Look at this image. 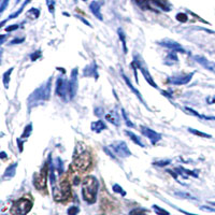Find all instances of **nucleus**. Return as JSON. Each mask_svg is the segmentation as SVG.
<instances>
[{
	"instance_id": "nucleus-53",
	"label": "nucleus",
	"mask_w": 215,
	"mask_h": 215,
	"mask_svg": "<svg viewBox=\"0 0 215 215\" xmlns=\"http://www.w3.org/2000/svg\"><path fill=\"white\" fill-rule=\"evenodd\" d=\"M6 38H7V36H0V43H2V42L6 40Z\"/></svg>"
},
{
	"instance_id": "nucleus-54",
	"label": "nucleus",
	"mask_w": 215,
	"mask_h": 215,
	"mask_svg": "<svg viewBox=\"0 0 215 215\" xmlns=\"http://www.w3.org/2000/svg\"><path fill=\"white\" fill-rule=\"evenodd\" d=\"M6 157H7L6 153H0V158H6Z\"/></svg>"
},
{
	"instance_id": "nucleus-34",
	"label": "nucleus",
	"mask_w": 215,
	"mask_h": 215,
	"mask_svg": "<svg viewBox=\"0 0 215 215\" xmlns=\"http://www.w3.org/2000/svg\"><path fill=\"white\" fill-rule=\"evenodd\" d=\"M129 215H148L146 214V210L145 209H134L129 212Z\"/></svg>"
},
{
	"instance_id": "nucleus-11",
	"label": "nucleus",
	"mask_w": 215,
	"mask_h": 215,
	"mask_svg": "<svg viewBox=\"0 0 215 215\" xmlns=\"http://www.w3.org/2000/svg\"><path fill=\"white\" fill-rule=\"evenodd\" d=\"M140 130H141V134L144 137L148 138L149 141L152 142V144H154V145L161 140V135L159 132L155 131V130L151 129V128L146 127V126H140Z\"/></svg>"
},
{
	"instance_id": "nucleus-46",
	"label": "nucleus",
	"mask_w": 215,
	"mask_h": 215,
	"mask_svg": "<svg viewBox=\"0 0 215 215\" xmlns=\"http://www.w3.org/2000/svg\"><path fill=\"white\" fill-rule=\"evenodd\" d=\"M25 39L22 38V39H14V40L11 41V44H18V43H22V42H24Z\"/></svg>"
},
{
	"instance_id": "nucleus-50",
	"label": "nucleus",
	"mask_w": 215,
	"mask_h": 215,
	"mask_svg": "<svg viewBox=\"0 0 215 215\" xmlns=\"http://www.w3.org/2000/svg\"><path fill=\"white\" fill-rule=\"evenodd\" d=\"M177 210H179L180 212H182L183 214H185V215H197V214H194V213H189V212H186V211H184V210H182V209H179V208H176Z\"/></svg>"
},
{
	"instance_id": "nucleus-26",
	"label": "nucleus",
	"mask_w": 215,
	"mask_h": 215,
	"mask_svg": "<svg viewBox=\"0 0 215 215\" xmlns=\"http://www.w3.org/2000/svg\"><path fill=\"white\" fill-rule=\"evenodd\" d=\"M188 131L190 134L195 135H198V137H201V138H207V139H211L212 135H208L205 132H202V131H199L197 129H194V128H188Z\"/></svg>"
},
{
	"instance_id": "nucleus-49",
	"label": "nucleus",
	"mask_w": 215,
	"mask_h": 215,
	"mask_svg": "<svg viewBox=\"0 0 215 215\" xmlns=\"http://www.w3.org/2000/svg\"><path fill=\"white\" fill-rule=\"evenodd\" d=\"M76 17H78V18H79V20H81V21H82V22H83V23H84V24H86V25H87V26L92 27V25H90V24H89V23H88V22H87V21H85V20H84V18H83V17H82V16H79V15H76Z\"/></svg>"
},
{
	"instance_id": "nucleus-16",
	"label": "nucleus",
	"mask_w": 215,
	"mask_h": 215,
	"mask_svg": "<svg viewBox=\"0 0 215 215\" xmlns=\"http://www.w3.org/2000/svg\"><path fill=\"white\" fill-rule=\"evenodd\" d=\"M121 78L124 79V81H125V83L127 84V86H128V87H129V89L131 90V92L134 93V94H135V96H137V97H138V99H139L140 101H141L142 103L144 104V106H145L146 108H148V106H146V103H145V101H144V100H143V98H142V95H141V93H140L139 90H138L137 88H135V86L132 85V84H131V82H130V80H129V79L127 78V76L125 75V73H123V72H121Z\"/></svg>"
},
{
	"instance_id": "nucleus-1",
	"label": "nucleus",
	"mask_w": 215,
	"mask_h": 215,
	"mask_svg": "<svg viewBox=\"0 0 215 215\" xmlns=\"http://www.w3.org/2000/svg\"><path fill=\"white\" fill-rule=\"evenodd\" d=\"M99 182L94 175H87L82 182V197L87 203L94 204L97 200Z\"/></svg>"
},
{
	"instance_id": "nucleus-3",
	"label": "nucleus",
	"mask_w": 215,
	"mask_h": 215,
	"mask_svg": "<svg viewBox=\"0 0 215 215\" xmlns=\"http://www.w3.org/2000/svg\"><path fill=\"white\" fill-rule=\"evenodd\" d=\"M71 197V186L67 180H62L59 184L53 186V198L55 201H67Z\"/></svg>"
},
{
	"instance_id": "nucleus-42",
	"label": "nucleus",
	"mask_w": 215,
	"mask_h": 215,
	"mask_svg": "<svg viewBox=\"0 0 215 215\" xmlns=\"http://www.w3.org/2000/svg\"><path fill=\"white\" fill-rule=\"evenodd\" d=\"M185 110H186V111H187V112H189V113H190V114H193V115L197 116V117H200V118L202 117V115H200V114L198 113L197 111H195V110H194V109H190V108H187V107H186V108H185Z\"/></svg>"
},
{
	"instance_id": "nucleus-9",
	"label": "nucleus",
	"mask_w": 215,
	"mask_h": 215,
	"mask_svg": "<svg viewBox=\"0 0 215 215\" xmlns=\"http://www.w3.org/2000/svg\"><path fill=\"white\" fill-rule=\"evenodd\" d=\"M110 149H112V152L121 158H126L131 156V152L128 149L126 142L124 141H116L114 143H112L110 145Z\"/></svg>"
},
{
	"instance_id": "nucleus-41",
	"label": "nucleus",
	"mask_w": 215,
	"mask_h": 215,
	"mask_svg": "<svg viewBox=\"0 0 215 215\" xmlns=\"http://www.w3.org/2000/svg\"><path fill=\"white\" fill-rule=\"evenodd\" d=\"M41 51H37V52H34V53H32L31 54V56H30V58H31V60L32 62H36L38 58H40L41 57Z\"/></svg>"
},
{
	"instance_id": "nucleus-36",
	"label": "nucleus",
	"mask_w": 215,
	"mask_h": 215,
	"mask_svg": "<svg viewBox=\"0 0 215 215\" xmlns=\"http://www.w3.org/2000/svg\"><path fill=\"white\" fill-rule=\"evenodd\" d=\"M176 20L181 23H186L188 20V16L185 13H177L176 14Z\"/></svg>"
},
{
	"instance_id": "nucleus-43",
	"label": "nucleus",
	"mask_w": 215,
	"mask_h": 215,
	"mask_svg": "<svg viewBox=\"0 0 215 215\" xmlns=\"http://www.w3.org/2000/svg\"><path fill=\"white\" fill-rule=\"evenodd\" d=\"M8 3H9V0H2L1 4H0V13H2L6 10V8L8 7Z\"/></svg>"
},
{
	"instance_id": "nucleus-27",
	"label": "nucleus",
	"mask_w": 215,
	"mask_h": 215,
	"mask_svg": "<svg viewBox=\"0 0 215 215\" xmlns=\"http://www.w3.org/2000/svg\"><path fill=\"white\" fill-rule=\"evenodd\" d=\"M30 1H31V0H26V1H25L24 3H23V6H22V7H21V8H20V10H18V11H16L15 13H13L12 15H10V16H9V18H8V20H11V18H15V17H17V16L20 15V14L23 12V10H24V8H25V7L27 6L28 3H29Z\"/></svg>"
},
{
	"instance_id": "nucleus-35",
	"label": "nucleus",
	"mask_w": 215,
	"mask_h": 215,
	"mask_svg": "<svg viewBox=\"0 0 215 215\" xmlns=\"http://www.w3.org/2000/svg\"><path fill=\"white\" fill-rule=\"evenodd\" d=\"M170 163H171V159H162L156 161V162H153V165L157 166V167H166V166L170 165Z\"/></svg>"
},
{
	"instance_id": "nucleus-32",
	"label": "nucleus",
	"mask_w": 215,
	"mask_h": 215,
	"mask_svg": "<svg viewBox=\"0 0 215 215\" xmlns=\"http://www.w3.org/2000/svg\"><path fill=\"white\" fill-rule=\"evenodd\" d=\"M16 166H17V163H14V165L10 166V167H9L8 169L6 170V172H4V175H6V176H13V175L15 174Z\"/></svg>"
},
{
	"instance_id": "nucleus-2",
	"label": "nucleus",
	"mask_w": 215,
	"mask_h": 215,
	"mask_svg": "<svg viewBox=\"0 0 215 215\" xmlns=\"http://www.w3.org/2000/svg\"><path fill=\"white\" fill-rule=\"evenodd\" d=\"M51 90H52V78H50L45 83H43L39 88H37L29 97V103L36 104L40 101L48 100L51 97Z\"/></svg>"
},
{
	"instance_id": "nucleus-21",
	"label": "nucleus",
	"mask_w": 215,
	"mask_h": 215,
	"mask_svg": "<svg viewBox=\"0 0 215 215\" xmlns=\"http://www.w3.org/2000/svg\"><path fill=\"white\" fill-rule=\"evenodd\" d=\"M125 134L128 135V137L131 139V141L132 142H135L137 145H139V146H141V148H144V143L143 142L141 141V139H140L139 137H138L137 135L134 134L132 131H130V130H125Z\"/></svg>"
},
{
	"instance_id": "nucleus-4",
	"label": "nucleus",
	"mask_w": 215,
	"mask_h": 215,
	"mask_svg": "<svg viewBox=\"0 0 215 215\" xmlns=\"http://www.w3.org/2000/svg\"><path fill=\"white\" fill-rule=\"evenodd\" d=\"M32 208V201L27 198H21L13 202L11 207V214L12 215H26Z\"/></svg>"
},
{
	"instance_id": "nucleus-6",
	"label": "nucleus",
	"mask_w": 215,
	"mask_h": 215,
	"mask_svg": "<svg viewBox=\"0 0 215 215\" xmlns=\"http://www.w3.org/2000/svg\"><path fill=\"white\" fill-rule=\"evenodd\" d=\"M74 167L81 172H84L89 168V166L92 165V157L90 154L87 151H83L82 153L79 154L76 157H74Z\"/></svg>"
},
{
	"instance_id": "nucleus-12",
	"label": "nucleus",
	"mask_w": 215,
	"mask_h": 215,
	"mask_svg": "<svg viewBox=\"0 0 215 215\" xmlns=\"http://www.w3.org/2000/svg\"><path fill=\"white\" fill-rule=\"evenodd\" d=\"M195 72L187 74H180V75H174L168 79V83L172 84V85H185V84L189 83L193 79Z\"/></svg>"
},
{
	"instance_id": "nucleus-19",
	"label": "nucleus",
	"mask_w": 215,
	"mask_h": 215,
	"mask_svg": "<svg viewBox=\"0 0 215 215\" xmlns=\"http://www.w3.org/2000/svg\"><path fill=\"white\" fill-rule=\"evenodd\" d=\"M90 128H92L93 131L97 132V134H99V132H101L102 130L107 129V125L104 124L103 121L99 120L97 121H93L92 123V126H90Z\"/></svg>"
},
{
	"instance_id": "nucleus-37",
	"label": "nucleus",
	"mask_w": 215,
	"mask_h": 215,
	"mask_svg": "<svg viewBox=\"0 0 215 215\" xmlns=\"http://www.w3.org/2000/svg\"><path fill=\"white\" fill-rule=\"evenodd\" d=\"M31 130H32V125H31V124H29V125H27L26 128H25L24 134L22 135V138H28V137H29L30 134H31Z\"/></svg>"
},
{
	"instance_id": "nucleus-18",
	"label": "nucleus",
	"mask_w": 215,
	"mask_h": 215,
	"mask_svg": "<svg viewBox=\"0 0 215 215\" xmlns=\"http://www.w3.org/2000/svg\"><path fill=\"white\" fill-rule=\"evenodd\" d=\"M106 120L110 123H112L113 125L115 126H120V123H121V120H120V115H118L117 111L114 110V111H111L106 115Z\"/></svg>"
},
{
	"instance_id": "nucleus-31",
	"label": "nucleus",
	"mask_w": 215,
	"mask_h": 215,
	"mask_svg": "<svg viewBox=\"0 0 215 215\" xmlns=\"http://www.w3.org/2000/svg\"><path fill=\"white\" fill-rule=\"evenodd\" d=\"M121 115H123L124 121H125L126 125H127L128 127L135 128V124L132 123V121L129 120V117H128V116H127V114H126V112H125V110H124V109H121Z\"/></svg>"
},
{
	"instance_id": "nucleus-58",
	"label": "nucleus",
	"mask_w": 215,
	"mask_h": 215,
	"mask_svg": "<svg viewBox=\"0 0 215 215\" xmlns=\"http://www.w3.org/2000/svg\"><path fill=\"white\" fill-rule=\"evenodd\" d=\"M17 2H18V0H17Z\"/></svg>"
},
{
	"instance_id": "nucleus-39",
	"label": "nucleus",
	"mask_w": 215,
	"mask_h": 215,
	"mask_svg": "<svg viewBox=\"0 0 215 215\" xmlns=\"http://www.w3.org/2000/svg\"><path fill=\"white\" fill-rule=\"evenodd\" d=\"M46 3H48L50 12L54 14V12H55V1L54 0H46Z\"/></svg>"
},
{
	"instance_id": "nucleus-52",
	"label": "nucleus",
	"mask_w": 215,
	"mask_h": 215,
	"mask_svg": "<svg viewBox=\"0 0 215 215\" xmlns=\"http://www.w3.org/2000/svg\"><path fill=\"white\" fill-rule=\"evenodd\" d=\"M17 142H18V146H20V152H22L23 151V143L21 142V139H18Z\"/></svg>"
},
{
	"instance_id": "nucleus-23",
	"label": "nucleus",
	"mask_w": 215,
	"mask_h": 215,
	"mask_svg": "<svg viewBox=\"0 0 215 215\" xmlns=\"http://www.w3.org/2000/svg\"><path fill=\"white\" fill-rule=\"evenodd\" d=\"M117 34H118V37H120V40L123 44V50H124V53L127 54L128 53V50H127V44H126V37H125V34H124L123 29L121 28H118L117 29Z\"/></svg>"
},
{
	"instance_id": "nucleus-30",
	"label": "nucleus",
	"mask_w": 215,
	"mask_h": 215,
	"mask_svg": "<svg viewBox=\"0 0 215 215\" xmlns=\"http://www.w3.org/2000/svg\"><path fill=\"white\" fill-rule=\"evenodd\" d=\"M153 209H154V211H155V213L157 215H170V213L167 211V210L162 209V208L158 207V205H156V204L153 205Z\"/></svg>"
},
{
	"instance_id": "nucleus-25",
	"label": "nucleus",
	"mask_w": 215,
	"mask_h": 215,
	"mask_svg": "<svg viewBox=\"0 0 215 215\" xmlns=\"http://www.w3.org/2000/svg\"><path fill=\"white\" fill-rule=\"evenodd\" d=\"M54 165L56 166L55 169L57 170L58 175H62V173H64V162H62V158H60V157H56L55 163H54Z\"/></svg>"
},
{
	"instance_id": "nucleus-57",
	"label": "nucleus",
	"mask_w": 215,
	"mask_h": 215,
	"mask_svg": "<svg viewBox=\"0 0 215 215\" xmlns=\"http://www.w3.org/2000/svg\"><path fill=\"white\" fill-rule=\"evenodd\" d=\"M83 1H86V0H83Z\"/></svg>"
},
{
	"instance_id": "nucleus-14",
	"label": "nucleus",
	"mask_w": 215,
	"mask_h": 215,
	"mask_svg": "<svg viewBox=\"0 0 215 215\" xmlns=\"http://www.w3.org/2000/svg\"><path fill=\"white\" fill-rule=\"evenodd\" d=\"M83 76L85 78H94L95 80H98L99 75H98V67L95 62H90L83 69Z\"/></svg>"
},
{
	"instance_id": "nucleus-40",
	"label": "nucleus",
	"mask_w": 215,
	"mask_h": 215,
	"mask_svg": "<svg viewBox=\"0 0 215 215\" xmlns=\"http://www.w3.org/2000/svg\"><path fill=\"white\" fill-rule=\"evenodd\" d=\"M30 14H34V18H38V17H39V15H40V12H39L38 9L32 8V9H30V10L28 11L27 15H30Z\"/></svg>"
},
{
	"instance_id": "nucleus-56",
	"label": "nucleus",
	"mask_w": 215,
	"mask_h": 215,
	"mask_svg": "<svg viewBox=\"0 0 215 215\" xmlns=\"http://www.w3.org/2000/svg\"><path fill=\"white\" fill-rule=\"evenodd\" d=\"M209 203H210V204H211V205H215V202H212V201H210Z\"/></svg>"
},
{
	"instance_id": "nucleus-20",
	"label": "nucleus",
	"mask_w": 215,
	"mask_h": 215,
	"mask_svg": "<svg viewBox=\"0 0 215 215\" xmlns=\"http://www.w3.org/2000/svg\"><path fill=\"white\" fill-rule=\"evenodd\" d=\"M177 62H179V58H177L176 52H173V51L168 54L167 57H166V59H165V64L168 65V66H171V65H173V64H176Z\"/></svg>"
},
{
	"instance_id": "nucleus-44",
	"label": "nucleus",
	"mask_w": 215,
	"mask_h": 215,
	"mask_svg": "<svg viewBox=\"0 0 215 215\" xmlns=\"http://www.w3.org/2000/svg\"><path fill=\"white\" fill-rule=\"evenodd\" d=\"M102 114H103V109H102V108H97V109H95V115L101 116Z\"/></svg>"
},
{
	"instance_id": "nucleus-51",
	"label": "nucleus",
	"mask_w": 215,
	"mask_h": 215,
	"mask_svg": "<svg viewBox=\"0 0 215 215\" xmlns=\"http://www.w3.org/2000/svg\"><path fill=\"white\" fill-rule=\"evenodd\" d=\"M161 94H162L163 96H166V97H168V98H172V94H170V93H168V92H165V90H162Z\"/></svg>"
},
{
	"instance_id": "nucleus-5",
	"label": "nucleus",
	"mask_w": 215,
	"mask_h": 215,
	"mask_svg": "<svg viewBox=\"0 0 215 215\" xmlns=\"http://www.w3.org/2000/svg\"><path fill=\"white\" fill-rule=\"evenodd\" d=\"M48 175V162L43 166L40 173L36 174L34 177V185L38 190L42 193H46V181Z\"/></svg>"
},
{
	"instance_id": "nucleus-7",
	"label": "nucleus",
	"mask_w": 215,
	"mask_h": 215,
	"mask_svg": "<svg viewBox=\"0 0 215 215\" xmlns=\"http://www.w3.org/2000/svg\"><path fill=\"white\" fill-rule=\"evenodd\" d=\"M131 64H134L135 68L137 69H139L140 70V72H141L142 74H143V76H144V79H145V81L148 82V83L151 86H153L154 88H156V89H158V85L157 84L155 83V81H154V79H153V76L151 75V73L149 72V70H148V68L145 67V65L143 64V62L141 60V58L139 57L138 55H135V57H134V62H131Z\"/></svg>"
},
{
	"instance_id": "nucleus-22",
	"label": "nucleus",
	"mask_w": 215,
	"mask_h": 215,
	"mask_svg": "<svg viewBox=\"0 0 215 215\" xmlns=\"http://www.w3.org/2000/svg\"><path fill=\"white\" fill-rule=\"evenodd\" d=\"M175 172H177V174L180 175H183V174H187V175H190V176H194V177H198V174L196 171H191V170H187L185 168L181 167V168H176L174 169Z\"/></svg>"
},
{
	"instance_id": "nucleus-8",
	"label": "nucleus",
	"mask_w": 215,
	"mask_h": 215,
	"mask_svg": "<svg viewBox=\"0 0 215 215\" xmlns=\"http://www.w3.org/2000/svg\"><path fill=\"white\" fill-rule=\"evenodd\" d=\"M55 93L57 96H59L64 101L70 100L69 98V90H68V81L65 76H59L56 81Z\"/></svg>"
},
{
	"instance_id": "nucleus-29",
	"label": "nucleus",
	"mask_w": 215,
	"mask_h": 215,
	"mask_svg": "<svg viewBox=\"0 0 215 215\" xmlns=\"http://www.w3.org/2000/svg\"><path fill=\"white\" fill-rule=\"evenodd\" d=\"M174 195L177 196V197L185 198V199H194V200H196V198L194 197V196H191L190 194H188V193H185V191H175Z\"/></svg>"
},
{
	"instance_id": "nucleus-47",
	"label": "nucleus",
	"mask_w": 215,
	"mask_h": 215,
	"mask_svg": "<svg viewBox=\"0 0 215 215\" xmlns=\"http://www.w3.org/2000/svg\"><path fill=\"white\" fill-rule=\"evenodd\" d=\"M200 209H201V210H207V211H211V212H215V209H213V208H210V207H205V205L200 207Z\"/></svg>"
},
{
	"instance_id": "nucleus-28",
	"label": "nucleus",
	"mask_w": 215,
	"mask_h": 215,
	"mask_svg": "<svg viewBox=\"0 0 215 215\" xmlns=\"http://www.w3.org/2000/svg\"><path fill=\"white\" fill-rule=\"evenodd\" d=\"M12 71H13V68H11V69H9L8 71L3 74V84H4V87H6V88H8V86H9L10 75H11V73H12Z\"/></svg>"
},
{
	"instance_id": "nucleus-55",
	"label": "nucleus",
	"mask_w": 215,
	"mask_h": 215,
	"mask_svg": "<svg viewBox=\"0 0 215 215\" xmlns=\"http://www.w3.org/2000/svg\"><path fill=\"white\" fill-rule=\"evenodd\" d=\"M57 69H58V70H60V71H62L64 74H65V72H66V70H65V69H62V68H57Z\"/></svg>"
},
{
	"instance_id": "nucleus-38",
	"label": "nucleus",
	"mask_w": 215,
	"mask_h": 215,
	"mask_svg": "<svg viewBox=\"0 0 215 215\" xmlns=\"http://www.w3.org/2000/svg\"><path fill=\"white\" fill-rule=\"evenodd\" d=\"M79 212H80V209L78 207H75V205L68 209V215H78Z\"/></svg>"
},
{
	"instance_id": "nucleus-10",
	"label": "nucleus",
	"mask_w": 215,
	"mask_h": 215,
	"mask_svg": "<svg viewBox=\"0 0 215 215\" xmlns=\"http://www.w3.org/2000/svg\"><path fill=\"white\" fill-rule=\"evenodd\" d=\"M79 69L78 68H74L71 71V75H70V80L68 81V90H69V98L70 99H73L75 97L76 93H78L79 88Z\"/></svg>"
},
{
	"instance_id": "nucleus-33",
	"label": "nucleus",
	"mask_w": 215,
	"mask_h": 215,
	"mask_svg": "<svg viewBox=\"0 0 215 215\" xmlns=\"http://www.w3.org/2000/svg\"><path fill=\"white\" fill-rule=\"evenodd\" d=\"M112 189H113L114 193H117V194H120V195H121V196H126L125 189L121 188V185H118V184H114L113 187H112Z\"/></svg>"
},
{
	"instance_id": "nucleus-48",
	"label": "nucleus",
	"mask_w": 215,
	"mask_h": 215,
	"mask_svg": "<svg viewBox=\"0 0 215 215\" xmlns=\"http://www.w3.org/2000/svg\"><path fill=\"white\" fill-rule=\"evenodd\" d=\"M72 183H73V185H79V183H80V177L75 175V176L73 177V181H72Z\"/></svg>"
},
{
	"instance_id": "nucleus-24",
	"label": "nucleus",
	"mask_w": 215,
	"mask_h": 215,
	"mask_svg": "<svg viewBox=\"0 0 215 215\" xmlns=\"http://www.w3.org/2000/svg\"><path fill=\"white\" fill-rule=\"evenodd\" d=\"M145 1H151L153 2V3H155L157 7H159L160 9H162V10L165 11H169L170 8L167 6V0H145Z\"/></svg>"
},
{
	"instance_id": "nucleus-15",
	"label": "nucleus",
	"mask_w": 215,
	"mask_h": 215,
	"mask_svg": "<svg viewBox=\"0 0 215 215\" xmlns=\"http://www.w3.org/2000/svg\"><path fill=\"white\" fill-rule=\"evenodd\" d=\"M194 59H195L199 65H201L204 69H207V70H209V71L215 73V62H210V60H208L205 57L200 56V55H195L194 56Z\"/></svg>"
},
{
	"instance_id": "nucleus-13",
	"label": "nucleus",
	"mask_w": 215,
	"mask_h": 215,
	"mask_svg": "<svg viewBox=\"0 0 215 215\" xmlns=\"http://www.w3.org/2000/svg\"><path fill=\"white\" fill-rule=\"evenodd\" d=\"M158 44L163 48H167L169 50L173 51V52H176V53H186V51L182 48V45L177 42H175L171 39H162V40L158 41Z\"/></svg>"
},
{
	"instance_id": "nucleus-45",
	"label": "nucleus",
	"mask_w": 215,
	"mask_h": 215,
	"mask_svg": "<svg viewBox=\"0 0 215 215\" xmlns=\"http://www.w3.org/2000/svg\"><path fill=\"white\" fill-rule=\"evenodd\" d=\"M18 28V25H11V26L7 27L6 30L7 31H13V30H16Z\"/></svg>"
},
{
	"instance_id": "nucleus-17",
	"label": "nucleus",
	"mask_w": 215,
	"mask_h": 215,
	"mask_svg": "<svg viewBox=\"0 0 215 215\" xmlns=\"http://www.w3.org/2000/svg\"><path fill=\"white\" fill-rule=\"evenodd\" d=\"M100 8H101V3H100V2H97V1L90 2L89 10L92 11V13L94 14L98 20L103 21V17H102V14H101V11H100Z\"/></svg>"
}]
</instances>
